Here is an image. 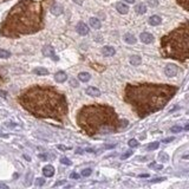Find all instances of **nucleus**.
Here are the masks:
<instances>
[{
    "instance_id": "nucleus-1",
    "label": "nucleus",
    "mask_w": 189,
    "mask_h": 189,
    "mask_svg": "<svg viewBox=\"0 0 189 189\" xmlns=\"http://www.w3.org/2000/svg\"><path fill=\"white\" fill-rule=\"evenodd\" d=\"M19 103L38 118H52L61 122L68 113L65 96L52 86H31L19 96Z\"/></svg>"
},
{
    "instance_id": "nucleus-2",
    "label": "nucleus",
    "mask_w": 189,
    "mask_h": 189,
    "mask_svg": "<svg viewBox=\"0 0 189 189\" xmlns=\"http://www.w3.org/2000/svg\"><path fill=\"white\" fill-rule=\"evenodd\" d=\"M177 91L168 84H128L124 89V100L132 106L138 117L144 118L163 109Z\"/></svg>"
},
{
    "instance_id": "nucleus-3",
    "label": "nucleus",
    "mask_w": 189,
    "mask_h": 189,
    "mask_svg": "<svg viewBox=\"0 0 189 189\" xmlns=\"http://www.w3.org/2000/svg\"><path fill=\"white\" fill-rule=\"evenodd\" d=\"M44 10L40 1L22 0L10 11L1 25L0 33L7 38H19L36 33L43 27Z\"/></svg>"
},
{
    "instance_id": "nucleus-4",
    "label": "nucleus",
    "mask_w": 189,
    "mask_h": 189,
    "mask_svg": "<svg viewBox=\"0 0 189 189\" xmlns=\"http://www.w3.org/2000/svg\"><path fill=\"white\" fill-rule=\"evenodd\" d=\"M79 128L88 136L115 132L122 127L117 113L112 106L106 104H91L83 106L77 116Z\"/></svg>"
},
{
    "instance_id": "nucleus-5",
    "label": "nucleus",
    "mask_w": 189,
    "mask_h": 189,
    "mask_svg": "<svg viewBox=\"0 0 189 189\" xmlns=\"http://www.w3.org/2000/svg\"><path fill=\"white\" fill-rule=\"evenodd\" d=\"M159 52L163 58L189 61V22L181 24L161 39Z\"/></svg>"
},
{
    "instance_id": "nucleus-6",
    "label": "nucleus",
    "mask_w": 189,
    "mask_h": 189,
    "mask_svg": "<svg viewBox=\"0 0 189 189\" xmlns=\"http://www.w3.org/2000/svg\"><path fill=\"white\" fill-rule=\"evenodd\" d=\"M43 54H44L45 57H51L53 61H58V57L54 54V50H53L52 46H50V45L45 46V47L43 49Z\"/></svg>"
},
{
    "instance_id": "nucleus-7",
    "label": "nucleus",
    "mask_w": 189,
    "mask_h": 189,
    "mask_svg": "<svg viewBox=\"0 0 189 189\" xmlns=\"http://www.w3.org/2000/svg\"><path fill=\"white\" fill-rule=\"evenodd\" d=\"M166 75L168 77H174V76L177 75V66L174 65V64H169L166 66V70H164Z\"/></svg>"
},
{
    "instance_id": "nucleus-8",
    "label": "nucleus",
    "mask_w": 189,
    "mask_h": 189,
    "mask_svg": "<svg viewBox=\"0 0 189 189\" xmlns=\"http://www.w3.org/2000/svg\"><path fill=\"white\" fill-rule=\"evenodd\" d=\"M77 32L79 33V34H82V36H85V34H88L89 33V27H88V25L84 23H78L77 24Z\"/></svg>"
},
{
    "instance_id": "nucleus-9",
    "label": "nucleus",
    "mask_w": 189,
    "mask_h": 189,
    "mask_svg": "<svg viewBox=\"0 0 189 189\" xmlns=\"http://www.w3.org/2000/svg\"><path fill=\"white\" fill-rule=\"evenodd\" d=\"M140 39H141V41L144 43V44H150L151 41L154 40V37H152V34L148 33V32H143V33H141Z\"/></svg>"
},
{
    "instance_id": "nucleus-10",
    "label": "nucleus",
    "mask_w": 189,
    "mask_h": 189,
    "mask_svg": "<svg viewBox=\"0 0 189 189\" xmlns=\"http://www.w3.org/2000/svg\"><path fill=\"white\" fill-rule=\"evenodd\" d=\"M116 10H117L121 14H127L129 11V7L125 5V4H123V2H117V4H116Z\"/></svg>"
},
{
    "instance_id": "nucleus-11",
    "label": "nucleus",
    "mask_w": 189,
    "mask_h": 189,
    "mask_svg": "<svg viewBox=\"0 0 189 189\" xmlns=\"http://www.w3.org/2000/svg\"><path fill=\"white\" fill-rule=\"evenodd\" d=\"M54 78H56V81H57L58 83H64V82L68 79V76H66V73H65L64 71H59V72L56 73Z\"/></svg>"
},
{
    "instance_id": "nucleus-12",
    "label": "nucleus",
    "mask_w": 189,
    "mask_h": 189,
    "mask_svg": "<svg viewBox=\"0 0 189 189\" xmlns=\"http://www.w3.org/2000/svg\"><path fill=\"white\" fill-rule=\"evenodd\" d=\"M102 53L104 56H106V57H111V56H113L116 53V51H115V49H113L112 46H104L103 50H102Z\"/></svg>"
},
{
    "instance_id": "nucleus-13",
    "label": "nucleus",
    "mask_w": 189,
    "mask_h": 189,
    "mask_svg": "<svg viewBox=\"0 0 189 189\" xmlns=\"http://www.w3.org/2000/svg\"><path fill=\"white\" fill-rule=\"evenodd\" d=\"M43 174L46 177H51L54 174V168L52 166H46L43 168Z\"/></svg>"
},
{
    "instance_id": "nucleus-14",
    "label": "nucleus",
    "mask_w": 189,
    "mask_h": 189,
    "mask_svg": "<svg viewBox=\"0 0 189 189\" xmlns=\"http://www.w3.org/2000/svg\"><path fill=\"white\" fill-rule=\"evenodd\" d=\"M85 92H86L88 95H90V96H99V95H100L99 89L95 88V86H89V88L85 90Z\"/></svg>"
},
{
    "instance_id": "nucleus-15",
    "label": "nucleus",
    "mask_w": 189,
    "mask_h": 189,
    "mask_svg": "<svg viewBox=\"0 0 189 189\" xmlns=\"http://www.w3.org/2000/svg\"><path fill=\"white\" fill-rule=\"evenodd\" d=\"M161 22H162V19L159 18V15H152V17L149 18V24L151 26H157V25L161 24Z\"/></svg>"
},
{
    "instance_id": "nucleus-16",
    "label": "nucleus",
    "mask_w": 189,
    "mask_h": 189,
    "mask_svg": "<svg viewBox=\"0 0 189 189\" xmlns=\"http://www.w3.org/2000/svg\"><path fill=\"white\" fill-rule=\"evenodd\" d=\"M124 41L128 43V44H135L136 43V38L131 33H127V34H124Z\"/></svg>"
},
{
    "instance_id": "nucleus-17",
    "label": "nucleus",
    "mask_w": 189,
    "mask_h": 189,
    "mask_svg": "<svg viewBox=\"0 0 189 189\" xmlns=\"http://www.w3.org/2000/svg\"><path fill=\"white\" fill-rule=\"evenodd\" d=\"M141 63H142V59H141L140 56H131V57H130V64H131V65L137 66V65H140Z\"/></svg>"
},
{
    "instance_id": "nucleus-18",
    "label": "nucleus",
    "mask_w": 189,
    "mask_h": 189,
    "mask_svg": "<svg viewBox=\"0 0 189 189\" xmlns=\"http://www.w3.org/2000/svg\"><path fill=\"white\" fill-rule=\"evenodd\" d=\"M90 78H91V76L88 73V72H81L79 75H78V79L81 81V82H89L90 81Z\"/></svg>"
},
{
    "instance_id": "nucleus-19",
    "label": "nucleus",
    "mask_w": 189,
    "mask_h": 189,
    "mask_svg": "<svg viewBox=\"0 0 189 189\" xmlns=\"http://www.w3.org/2000/svg\"><path fill=\"white\" fill-rule=\"evenodd\" d=\"M51 12L54 15H59L63 13V7L59 6V5H53L52 7H51Z\"/></svg>"
},
{
    "instance_id": "nucleus-20",
    "label": "nucleus",
    "mask_w": 189,
    "mask_h": 189,
    "mask_svg": "<svg viewBox=\"0 0 189 189\" xmlns=\"http://www.w3.org/2000/svg\"><path fill=\"white\" fill-rule=\"evenodd\" d=\"M90 25L91 27H93V29H100V22H99V19L97 18H90Z\"/></svg>"
},
{
    "instance_id": "nucleus-21",
    "label": "nucleus",
    "mask_w": 189,
    "mask_h": 189,
    "mask_svg": "<svg viewBox=\"0 0 189 189\" xmlns=\"http://www.w3.org/2000/svg\"><path fill=\"white\" fill-rule=\"evenodd\" d=\"M135 11H136L138 14H144L147 12V6L144 4H138L136 7H135Z\"/></svg>"
},
{
    "instance_id": "nucleus-22",
    "label": "nucleus",
    "mask_w": 189,
    "mask_h": 189,
    "mask_svg": "<svg viewBox=\"0 0 189 189\" xmlns=\"http://www.w3.org/2000/svg\"><path fill=\"white\" fill-rule=\"evenodd\" d=\"M33 72H34L36 75H38V76H45V75H47V73H49V71H47L45 68H37V69H34V70H33Z\"/></svg>"
},
{
    "instance_id": "nucleus-23",
    "label": "nucleus",
    "mask_w": 189,
    "mask_h": 189,
    "mask_svg": "<svg viewBox=\"0 0 189 189\" xmlns=\"http://www.w3.org/2000/svg\"><path fill=\"white\" fill-rule=\"evenodd\" d=\"M176 1L180 6H182L184 10H187L189 12V0H176Z\"/></svg>"
},
{
    "instance_id": "nucleus-24",
    "label": "nucleus",
    "mask_w": 189,
    "mask_h": 189,
    "mask_svg": "<svg viewBox=\"0 0 189 189\" xmlns=\"http://www.w3.org/2000/svg\"><path fill=\"white\" fill-rule=\"evenodd\" d=\"M159 142H154V143H151L148 145V150H155V149L159 148Z\"/></svg>"
},
{
    "instance_id": "nucleus-25",
    "label": "nucleus",
    "mask_w": 189,
    "mask_h": 189,
    "mask_svg": "<svg viewBox=\"0 0 189 189\" xmlns=\"http://www.w3.org/2000/svg\"><path fill=\"white\" fill-rule=\"evenodd\" d=\"M159 159L162 161V162H167L168 159H169V157H168V155H167L166 152H161L159 155Z\"/></svg>"
},
{
    "instance_id": "nucleus-26",
    "label": "nucleus",
    "mask_w": 189,
    "mask_h": 189,
    "mask_svg": "<svg viewBox=\"0 0 189 189\" xmlns=\"http://www.w3.org/2000/svg\"><path fill=\"white\" fill-rule=\"evenodd\" d=\"M11 56V53L8 51H5V50H0V57L1 58H8Z\"/></svg>"
},
{
    "instance_id": "nucleus-27",
    "label": "nucleus",
    "mask_w": 189,
    "mask_h": 189,
    "mask_svg": "<svg viewBox=\"0 0 189 189\" xmlns=\"http://www.w3.org/2000/svg\"><path fill=\"white\" fill-rule=\"evenodd\" d=\"M129 147H130V148L138 147V142H137L136 140H134V138H132V140H130V141H129Z\"/></svg>"
},
{
    "instance_id": "nucleus-28",
    "label": "nucleus",
    "mask_w": 189,
    "mask_h": 189,
    "mask_svg": "<svg viewBox=\"0 0 189 189\" xmlns=\"http://www.w3.org/2000/svg\"><path fill=\"white\" fill-rule=\"evenodd\" d=\"M91 173H92V169H90V168H88V169H84L83 171H82V175L83 176H85V177H88V176H90Z\"/></svg>"
},
{
    "instance_id": "nucleus-29",
    "label": "nucleus",
    "mask_w": 189,
    "mask_h": 189,
    "mask_svg": "<svg viewBox=\"0 0 189 189\" xmlns=\"http://www.w3.org/2000/svg\"><path fill=\"white\" fill-rule=\"evenodd\" d=\"M131 155H132V151H131V150H129V151H127L125 154H123V155H122V156H121V159H128V157H130Z\"/></svg>"
},
{
    "instance_id": "nucleus-30",
    "label": "nucleus",
    "mask_w": 189,
    "mask_h": 189,
    "mask_svg": "<svg viewBox=\"0 0 189 189\" xmlns=\"http://www.w3.org/2000/svg\"><path fill=\"white\" fill-rule=\"evenodd\" d=\"M61 162L63 164H66V166H70V164H71V161L69 159H66V157H63V159H61Z\"/></svg>"
},
{
    "instance_id": "nucleus-31",
    "label": "nucleus",
    "mask_w": 189,
    "mask_h": 189,
    "mask_svg": "<svg viewBox=\"0 0 189 189\" xmlns=\"http://www.w3.org/2000/svg\"><path fill=\"white\" fill-rule=\"evenodd\" d=\"M44 183H45V180H44V179H41V177H39V179L36 180V184H37V186H43Z\"/></svg>"
},
{
    "instance_id": "nucleus-32",
    "label": "nucleus",
    "mask_w": 189,
    "mask_h": 189,
    "mask_svg": "<svg viewBox=\"0 0 189 189\" xmlns=\"http://www.w3.org/2000/svg\"><path fill=\"white\" fill-rule=\"evenodd\" d=\"M170 130H171V132H180V131H182V128L181 127H173Z\"/></svg>"
},
{
    "instance_id": "nucleus-33",
    "label": "nucleus",
    "mask_w": 189,
    "mask_h": 189,
    "mask_svg": "<svg viewBox=\"0 0 189 189\" xmlns=\"http://www.w3.org/2000/svg\"><path fill=\"white\" fill-rule=\"evenodd\" d=\"M174 141V137H168V138H164L162 142L163 143H170V142H173Z\"/></svg>"
},
{
    "instance_id": "nucleus-34",
    "label": "nucleus",
    "mask_w": 189,
    "mask_h": 189,
    "mask_svg": "<svg viewBox=\"0 0 189 189\" xmlns=\"http://www.w3.org/2000/svg\"><path fill=\"white\" fill-rule=\"evenodd\" d=\"M149 5H150L151 7L157 6V0H149Z\"/></svg>"
},
{
    "instance_id": "nucleus-35",
    "label": "nucleus",
    "mask_w": 189,
    "mask_h": 189,
    "mask_svg": "<svg viewBox=\"0 0 189 189\" xmlns=\"http://www.w3.org/2000/svg\"><path fill=\"white\" fill-rule=\"evenodd\" d=\"M70 177H71V179H79V177H81V175L77 174V173H72V174L70 175Z\"/></svg>"
},
{
    "instance_id": "nucleus-36",
    "label": "nucleus",
    "mask_w": 189,
    "mask_h": 189,
    "mask_svg": "<svg viewBox=\"0 0 189 189\" xmlns=\"http://www.w3.org/2000/svg\"><path fill=\"white\" fill-rule=\"evenodd\" d=\"M163 180H166V177H159V179H155V180H152L151 182H161V181H163Z\"/></svg>"
},
{
    "instance_id": "nucleus-37",
    "label": "nucleus",
    "mask_w": 189,
    "mask_h": 189,
    "mask_svg": "<svg viewBox=\"0 0 189 189\" xmlns=\"http://www.w3.org/2000/svg\"><path fill=\"white\" fill-rule=\"evenodd\" d=\"M58 149H61V150H68L70 148H66V147H63V145H58Z\"/></svg>"
},
{
    "instance_id": "nucleus-38",
    "label": "nucleus",
    "mask_w": 189,
    "mask_h": 189,
    "mask_svg": "<svg viewBox=\"0 0 189 189\" xmlns=\"http://www.w3.org/2000/svg\"><path fill=\"white\" fill-rule=\"evenodd\" d=\"M39 159H47V156H46V155H43V154H41V155H39Z\"/></svg>"
},
{
    "instance_id": "nucleus-39",
    "label": "nucleus",
    "mask_w": 189,
    "mask_h": 189,
    "mask_svg": "<svg viewBox=\"0 0 189 189\" xmlns=\"http://www.w3.org/2000/svg\"><path fill=\"white\" fill-rule=\"evenodd\" d=\"M0 188H5V189H7V186H6V184H4V183H0Z\"/></svg>"
},
{
    "instance_id": "nucleus-40",
    "label": "nucleus",
    "mask_w": 189,
    "mask_h": 189,
    "mask_svg": "<svg viewBox=\"0 0 189 189\" xmlns=\"http://www.w3.org/2000/svg\"><path fill=\"white\" fill-rule=\"evenodd\" d=\"M125 2H128V4H134L135 2V0H124Z\"/></svg>"
},
{
    "instance_id": "nucleus-41",
    "label": "nucleus",
    "mask_w": 189,
    "mask_h": 189,
    "mask_svg": "<svg viewBox=\"0 0 189 189\" xmlns=\"http://www.w3.org/2000/svg\"><path fill=\"white\" fill-rule=\"evenodd\" d=\"M155 167V168H156V169H157V170H161V169H162V168H163V167L162 166H154Z\"/></svg>"
},
{
    "instance_id": "nucleus-42",
    "label": "nucleus",
    "mask_w": 189,
    "mask_h": 189,
    "mask_svg": "<svg viewBox=\"0 0 189 189\" xmlns=\"http://www.w3.org/2000/svg\"><path fill=\"white\" fill-rule=\"evenodd\" d=\"M63 183H65V182H64V181H61V182H57V183H56V186H61V184H63Z\"/></svg>"
},
{
    "instance_id": "nucleus-43",
    "label": "nucleus",
    "mask_w": 189,
    "mask_h": 189,
    "mask_svg": "<svg viewBox=\"0 0 189 189\" xmlns=\"http://www.w3.org/2000/svg\"><path fill=\"white\" fill-rule=\"evenodd\" d=\"M71 84H72V86H77V83H76V81H71Z\"/></svg>"
},
{
    "instance_id": "nucleus-44",
    "label": "nucleus",
    "mask_w": 189,
    "mask_h": 189,
    "mask_svg": "<svg viewBox=\"0 0 189 189\" xmlns=\"http://www.w3.org/2000/svg\"><path fill=\"white\" fill-rule=\"evenodd\" d=\"M149 175L148 174H142V175H140V177H148Z\"/></svg>"
},
{
    "instance_id": "nucleus-45",
    "label": "nucleus",
    "mask_w": 189,
    "mask_h": 189,
    "mask_svg": "<svg viewBox=\"0 0 189 189\" xmlns=\"http://www.w3.org/2000/svg\"><path fill=\"white\" fill-rule=\"evenodd\" d=\"M0 95H1L2 97H5V96H6V93H5V92H2V91H0Z\"/></svg>"
},
{
    "instance_id": "nucleus-46",
    "label": "nucleus",
    "mask_w": 189,
    "mask_h": 189,
    "mask_svg": "<svg viewBox=\"0 0 189 189\" xmlns=\"http://www.w3.org/2000/svg\"><path fill=\"white\" fill-rule=\"evenodd\" d=\"M184 129H186V130H189V124H187V125L184 127Z\"/></svg>"
},
{
    "instance_id": "nucleus-47",
    "label": "nucleus",
    "mask_w": 189,
    "mask_h": 189,
    "mask_svg": "<svg viewBox=\"0 0 189 189\" xmlns=\"http://www.w3.org/2000/svg\"><path fill=\"white\" fill-rule=\"evenodd\" d=\"M183 157H184V159H189V155H184Z\"/></svg>"
}]
</instances>
